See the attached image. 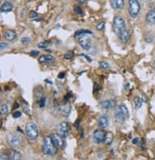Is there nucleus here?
Returning <instances> with one entry per match:
<instances>
[{
    "instance_id": "nucleus-1",
    "label": "nucleus",
    "mask_w": 155,
    "mask_h": 160,
    "mask_svg": "<svg viewBox=\"0 0 155 160\" xmlns=\"http://www.w3.org/2000/svg\"><path fill=\"white\" fill-rule=\"evenodd\" d=\"M129 116L128 109L125 105H119L115 108L114 111V118L117 123H122L125 121Z\"/></svg>"
},
{
    "instance_id": "nucleus-2",
    "label": "nucleus",
    "mask_w": 155,
    "mask_h": 160,
    "mask_svg": "<svg viewBox=\"0 0 155 160\" xmlns=\"http://www.w3.org/2000/svg\"><path fill=\"white\" fill-rule=\"evenodd\" d=\"M56 146H55L53 140L51 138V136H46L43 140L42 144V152L45 155H49V156H52V155L56 154Z\"/></svg>"
},
{
    "instance_id": "nucleus-3",
    "label": "nucleus",
    "mask_w": 155,
    "mask_h": 160,
    "mask_svg": "<svg viewBox=\"0 0 155 160\" xmlns=\"http://www.w3.org/2000/svg\"><path fill=\"white\" fill-rule=\"evenodd\" d=\"M26 135L30 140H35L38 137V128L34 122H28L26 124Z\"/></svg>"
},
{
    "instance_id": "nucleus-4",
    "label": "nucleus",
    "mask_w": 155,
    "mask_h": 160,
    "mask_svg": "<svg viewBox=\"0 0 155 160\" xmlns=\"http://www.w3.org/2000/svg\"><path fill=\"white\" fill-rule=\"evenodd\" d=\"M112 29L116 34H120L122 31H124L125 30V22L124 20V18H122L120 16L114 17Z\"/></svg>"
},
{
    "instance_id": "nucleus-5",
    "label": "nucleus",
    "mask_w": 155,
    "mask_h": 160,
    "mask_svg": "<svg viewBox=\"0 0 155 160\" xmlns=\"http://www.w3.org/2000/svg\"><path fill=\"white\" fill-rule=\"evenodd\" d=\"M140 12V4L138 0H129V5H128V13L131 18L135 19L138 16Z\"/></svg>"
},
{
    "instance_id": "nucleus-6",
    "label": "nucleus",
    "mask_w": 155,
    "mask_h": 160,
    "mask_svg": "<svg viewBox=\"0 0 155 160\" xmlns=\"http://www.w3.org/2000/svg\"><path fill=\"white\" fill-rule=\"evenodd\" d=\"M51 138L53 140V142L55 144V146H56L57 148L58 149H63L65 146V141H64V137L61 136L60 134H52L51 135Z\"/></svg>"
},
{
    "instance_id": "nucleus-7",
    "label": "nucleus",
    "mask_w": 155,
    "mask_h": 160,
    "mask_svg": "<svg viewBox=\"0 0 155 160\" xmlns=\"http://www.w3.org/2000/svg\"><path fill=\"white\" fill-rule=\"evenodd\" d=\"M58 132L61 136H63L65 138L66 136H68L70 132V126L67 122H61V124H58Z\"/></svg>"
},
{
    "instance_id": "nucleus-8",
    "label": "nucleus",
    "mask_w": 155,
    "mask_h": 160,
    "mask_svg": "<svg viewBox=\"0 0 155 160\" xmlns=\"http://www.w3.org/2000/svg\"><path fill=\"white\" fill-rule=\"evenodd\" d=\"M87 34H85V35H81L80 36V38L79 40V42H80V45L83 47L84 50H90L91 47H92V41H91V39L89 37H87L86 36Z\"/></svg>"
},
{
    "instance_id": "nucleus-9",
    "label": "nucleus",
    "mask_w": 155,
    "mask_h": 160,
    "mask_svg": "<svg viewBox=\"0 0 155 160\" xmlns=\"http://www.w3.org/2000/svg\"><path fill=\"white\" fill-rule=\"evenodd\" d=\"M8 142L13 147H17L21 143V138L17 134H10L8 135Z\"/></svg>"
},
{
    "instance_id": "nucleus-10",
    "label": "nucleus",
    "mask_w": 155,
    "mask_h": 160,
    "mask_svg": "<svg viewBox=\"0 0 155 160\" xmlns=\"http://www.w3.org/2000/svg\"><path fill=\"white\" fill-rule=\"evenodd\" d=\"M103 138H104V134L103 132L101 131V130H96L94 132H93V135H92V139L95 143H102L103 142Z\"/></svg>"
},
{
    "instance_id": "nucleus-11",
    "label": "nucleus",
    "mask_w": 155,
    "mask_h": 160,
    "mask_svg": "<svg viewBox=\"0 0 155 160\" xmlns=\"http://www.w3.org/2000/svg\"><path fill=\"white\" fill-rule=\"evenodd\" d=\"M108 124H109V119H108L107 115H102L99 118L98 125L100 126V128H102V129H106V128L108 126Z\"/></svg>"
},
{
    "instance_id": "nucleus-12",
    "label": "nucleus",
    "mask_w": 155,
    "mask_h": 160,
    "mask_svg": "<svg viewBox=\"0 0 155 160\" xmlns=\"http://www.w3.org/2000/svg\"><path fill=\"white\" fill-rule=\"evenodd\" d=\"M110 5L115 10H119V9L124 8L125 1L124 0H110Z\"/></svg>"
},
{
    "instance_id": "nucleus-13",
    "label": "nucleus",
    "mask_w": 155,
    "mask_h": 160,
    "mask_svg": "<svg viewBox=\"0 0 155 160\" xmlns=\"http://www.w3.org/2000/svg\"><path fill=\"white\" fill-rule=\"evenodd\" d=\"M100 106H101L103 109H110L115 106V100H112V99L104 100V101H102L100 103Z\"/></svg>"
},
{
    "instance_id": "nucleus-14",
    "label": "nucleus",
    "mask_w": 155,
    "mask_h": 160,
    "mask_svg": "<svg viewBox=\"0 0 155 160\" xmlns=\"http://www.w3.org/2000/svg\"><path fill=\"white\" fill-rule=\"evenodd\" d=\"M145 21L148 25L155 24V11H149L145 16Z\"/></svg>"
},
{
    "instance_id": "nucleus-15",
    "label": "nucleus",
    "mask_w": 155,
    "mask_h": 160,
    "mask_svg": "<svg viewBox=\"0 0 155 160\" xmlns=\"http://www.w3.org/2000/svg\"><path fill=\"white\" fill-rule=\"evenodd\" d=\"M71 111V107L69 105H63V106H61L58 108V112H60L63 116H68Z\"/></svg>"
},
{
    "instance_id": "nucleus-16",
    "label": "nucleus",
    "mask_w": 155,
    "mask_h": 160,
    "mask_svg": "<svg viewBox=\"0 0 155 160\" xmlns=\"http://www.w3.org/2000/svg\"><path fill=\"white\" fill-rule=\"evenodd\" d=\"M120 36V39L123 43H126L127 41L129 40V37H130V31H126L125 30L124 31H122V33L119 34Z\"/></svg>"
},
{
    "instance_id": "nucleus-17",
    "label": "nucleus",
    "mask_w": 155,
    "mask_h": 160,
    "mask_svg": "<svg viewBox=\"0 0 155 160\" xmlns=\"http://www.w3.org/2000/svg\"><path fill=\"white\" fill-rule=\"evenodd\" d=\"M4 36H5V38L7 40L12 41V40H15L16 38V34L13 31L8 30V31H5V33H4Z\"/></svg>"
},
{
    "instance_id": "nucleus-18",
    "label": "nucleus",
    "mask_w": 155,
    "mask_h": 160,
    "mask_svg": "<svg viewBox=\"0 0 155 160\" xmlns=\"http://www.w3.org/2000/svg\"><path fill=\"white\" fill-rule=\"evenodd\" d=\"M113 138H114V135L111 132H106V134H104V138H103V142L106 145H110L112 143V141H113Z\"/></svg>"
},
{
    "instance_id": "nucleus-19",
    "label": "nucleus",
    "mask_w": 155,
    "mask_h": 160,
    "mask_svg": "<svg viewBox=\"0 0 155 160\" xmlns=\"http://www.w3.org/2000/svg\"><path fill=\"white\" fill-rule=\"evenodd\" d=\"M1 12H9L13 10V5L10 2H4L1 5Z\"/></svg>"
},
{
    "instance_id": "nucleus-20",
    "label": "nucleus",
    "mask_w": 155,
    "mask_h": 160,
    "mask_svg": "<svg viewBox=\"0 0 155 160\" xmlns=\"http://www.w3.org/2000/svg\"><path fill=\"white\" fill-rule=\"evenodd\" d=\"M38 61L41 64H45V63H49V62L54 61V58L52 56H41L39 57Z\"/></svg>"
},
{
    "instance_id": "nucleus-21",
    "label": "nucleus",
    "mask_w": 155,
    "mask_h": 160,
    "mask_svg": "<svg viewBox=\"0 0 155 160\" xmlns=\"http://www.w3.org/2000/svg\"><path fill=\"white\" fill-rule=\"evenodd\" d=\"M85 34H92V31L89 30H79L75 33L74 36L75 37H78V36L80 35H85Z\"/></svg>"
},
{
    "instance_id": "nucleus-22",
    "label": "nucleus",
    "mask_w": 155,
    "mask_h": 160,
    "mask_svg": "<svg viewBox=\"0 0 155 160\" xmlns=\"http://www.w3.org/2000/svg\"><path fill=\"white\" fill-rule=\"evenodd\" d=\"M11 158L13 160H18L21 158V153H19L18 152H16V150H11Z\"/></svg>"
},
{
    "instance_id": "nucleus-23",
    "label": "nucleus",
    "mask_w": 155,
    "mask_h": 160,
    "mask_svg": "<svg viewBox=\"0 0 155 160\" xmlns=\"http://www.w3.org/2000/svg\"><path fill=\"white\" fill-rule=\"evenodd\" d=\"M133 103H134V108L137 110V109H140L141 108V106H142V100H141L138 96H136V97H134V99H133Z\"/></svg>"
},
{
    "instance_id": "nucleus-24",
    "label": "nucleus",
    "mask_w": 155,
    "mask_h": 160,
    "mask_svg": "<svg viewBox=\"0 0 155 160\" xmlns=\"http://www.w3.org/2000/svg\"><path fill=\"white\" fill-rule=\"evenodd\" d=\"M8 113V106L6 104H3L1 106V115H7Z\"/></svg>"
},
{
    "instance_id": "nucleus-25",
    "label": "nucleus",
    "mask_w": 155,
    "mask_h": 160,
    "mask_svg": "<svg viewBox=\"0 0 155 160\" xmlns=\"http://www.w3.org/2000/svg\"><path fill=\"white\" fill-rule=\"evenodd\" d=\"M100 68L103 69V70H106V69L109 68V65L107 62H104V61H101L100 62Z\"/></svg>"
},
{
    "instance_id": "nucleus-26",
    "label": "nucleus",
    "mask_w": 155,
    "mask_h": 160,
    "mask_svg": "<svg viewBox=\"0 0 155 160\" xmlns=\"http://www.w3.org/2000/svg\"><path fill=\"white\" fill-rule=\"evenodd\" d=\"M48 45H49V41L45 40V41H42V42L38 43V47L39 48H47Z\"/></svg>"
},
{
    "instance_id": "nucleus-27",
    "label": "nucleus",
    "mask_w": 155,
    "mask_h": 160,
    "mask_svg": "<svg viewBox=\"0 0 155 160\" xmlns=\"http://www.w3.org/2000/svg\"><path fill=\"white\" fill-rule=\"evenodd\" d=\"M45 101H46V99H45V97H41L40 98V100H38V106L40 108H42L45 106Z\"/></svg>"
},
{
    "instance_id": "nucleus-28",
    "label": "nucleus",
    "mask_w": 155,
    "mask_h": 160,
    "mask_svg": "<svg viewBox=\"0 0 155 160\" xmlns=\"http://www.w3.org/2000/svg\"><path fill=\"white\" fill-rule=\"evenodd\" d=\"M103 27H104V22H100L99 24L96 26V29H97L98 31H101L103 29Z\"/></svg>"
},
{
    "instance_id": "nucleus-29",
    "label": "nucleus",
    "mask_w": 155,
    "mask_h": 160,
    "mask_svg": "<svg viewBox=\"0 0 155 160\" xmlns=\"http://www.w3.org/2000/svg\"><path fill=\"white\" fill-rule=\"evenodd\" d=\"M74 12L76 13H78V15H83V11H81V9L80 7H78V6L74 7Z\"/></svg>"
},
{
    "instance_id": "nucleus-30",
    "label": "nucleus",
    "mask_w": 155,
    "mask_h": 160,
    "mask_svg": "<svg viewBox=\"0 0 155 160\" xmlns=\"http://www.w3.org/2000/svg\"><path fill=\"white\" fill-rule=\"evenodd\" d=\"M21 116V113L19 111H16L13 113V118H18V117H20Z\"/></svg>"
},
{
    "instance_id": "nucleus-31",
    "label": "nucleus",
    "mask_w": 155,
    "mask_h": 160,
    "mask_svg": "<svg viewBox=\"0 0 155 160\" xmlns=\"http://www.w3.org/2000/svg\"><path fill=\"white\" fill-rule=\"evenodd\" d=\"M36 16H38V13H36L35 12H34V11H32V12H30V15H29V17H30V18H35Z\"/></svg>"
},
{
    "instance_id": "nucleus-32",
    "label": "nucleus",
    "mask_w": 155,
    "mask_h": 160,
    "mask_svg": "<svg viewBox=\"0 0 155 160\" xmlns=\"http://www.w3.org/2000/svg\"><path fill=\"white\" fill-rule=\"evenodd\" d=\"M0 159H1V160H4V159H5V160H8L9 159V157H8V155L5 153V154H4L3 153H1V157H0Z\"/></svg>"
},
{
    "instance_id": "nucleus-33",
    "label": "nucleus",
    "mask_w": 155,
    "mask_h": 160,
    "mask_svg": "<svg viewBox=\"0 0 155 160\" xmlns=\"http://www.w3.org/2000/svg\"><path fill=\"white\" fill-rule=\"evenodd\" d=\"M29 41H30V39H29V38H27V37H24V38H22L21 42L23 43V44H26V43H28Z\"/></svg>"
},
{
    "instance_id": "nucleus-34",
    "label": "nucleus",
    "mask_w": 155,
    "mask_h": 160,
    "mask_svg": "<svg viewBox=\"0 0 155 160\" xmlns=\"http://www.w3.org/2000/svg\"><path fill=\"white\" fill-rule=\"evenodd\" d=\"M80 56H83V57H85V59H86V60H88L89 62H91V61H92V60H91V58H90V57H88L87 56H85V54H83V53H80Z\"/></svg>"
},
{
    "instance_id": "nucleus-35",
    "label": "nucleus",
    "mask_w": 155,
    "mask_h": 160,
    "mask_svg": "<svg viewBox=\"0 0 155 160\" xmlns=\"http://www.w3.org/2000/svg\"><path fill=\"white\" fill-rule=\"evenodd\" d=\"M71 56H72V53H65V54H64V58H65V59H70Z\"/></svg>"
},
{
    "instance_id": "nucleus-36",
    "label": "nucleus",
    "mask_w": 155,
    "mask_h": 160,
    "mask_svg": "<svg viewBox=\"0 0 155 160\" xmlns=\"http://www.w3.org/2000/svg\"><path fill=\"white\" fill-rule=\"evenodd\" d=\"M8 47V44L7 43H4V42H1V50H4L5 48Z\"/></svg>"
},
{
    "instance_id": "nucleus-37",
    "label": "nucleus",
    "mask_w": 155,
    "mask_h": 160,
    "mask_svg": "<svg viewBox=\"0 0 155 160\" xmlns=\"http://www.w3.org/2000/svg\"><path fill=\"white\" fill-rule=\"evenodd\" d=\"M38 51H33V52H31V56H38Z\"/></svg>"
},
{
    "instance_id": "nucleus-38",
    "label": "nucleus",
    "mask_w": 155,
    "mask_h": 160,
    "mask_svg": "<svg viewBox=\"0 0 155 160\" xmlns=\"http://www.w3.org/2000/svg\"><path fill=\"white\" fill-rule=\"evenodd\" d=\"M77 1L80 4H81V5H84V4L86 3V0H77Z\"/></svg>"
},
{
    "instance_id": "nucleus-39",
    "label": "nucleus",
    "mask_w": 155,
    "mask_h": 160,
    "mask_svg": "<svg viewBox=\"0 0 155 160\" xmlns=\"http://www.w3.org/2000/svg\"><path fill=\"white\" fill-rule=\"evenodd\" d=\"M138 141H139V138H134L133 141H132V143H133V144H137Z\"/></svg>"
},
{
    "instance_id": "nucleus-40",
    "label": "nucleus",
    "mask_w": 155,
    "mask_h": 160,
    "mask_svg": "<svg viewBox=\"0 0 155 160\" xmlns=\"http://www.w3.org/2000/svg\"><path fill=\"white\" fill-rule=\"evenodd\" d=\"M64 77V72H61V75H58V78H63Z\"/></svg>"
},
{
    "instance_id": "nucleus-41",
    "label": "nucleus",
    "mask_w": 155,
    "mask_h": 160,
    "mask_svg": "<svg viewBox=\"0 0 155 160\" xmlns=\"http://www.w3.org/2000/svg\"><path fill=\"white\" fill-rule=\"evenodd\" d=\"M79 123H80V119H78L77 122H76V124H75V127H76V128L79 127Z\"/></svg>"
},
{
    "instance_id": "nucleus-42",
    "label": "nucleus",
    "mask_w": 155,
    "mask_h": 160,
    "mask_svg": "<svg viewBox=\"0 0 155 160\" xmlns=\"http://www.w3.org/2000/svg\"><path fill=\"white\" fill-rule=\"evenodd\" d=\"M18 107V103L17 102H16V104H15V107H13V109H16Z\"/></svg>"
},
{
    "instance_id": "nucleus-43",
    "label": "nucleus",
    "mask_w": 155,
    "mask_h": 160,
    "mask_svg": "<svg viewBox=\"0 0 155 160\" xmlns=\"http://www.w3.org/2000/svg\"><path fill=\"white\" fill-rule=\"evenodd\" d=\"M153 68H154V70H155V61H154V63H153Z\"/></svg>"
},
{
    "instance_id": "nucleus-44",
    "label": "nucleus",
    "mask_w": 155,
    "mask_h": 160,
    "mask_svg": "<svg viewBox=\"0 0 155 160\" xmlns=\"http://www.w3.org/2000/svg\"><path fill=\"white\" fill-rule=\"evenodd\" d=\"M26 1H28V2H31V1H34V0H26Z\"/></svg>"
}]
</instances>
